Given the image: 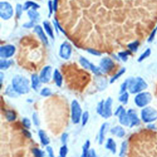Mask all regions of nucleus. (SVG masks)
I'll use <instances>...</instances> for the list:
<instances>
[{
  "instance_id": "obj_13",
  "label": "nucleus",
  "mask_w": 157,
  "mask_h": 157,
  "mask_svg": "<svg viewBox=\"0 0 157 157\" xmlns=\"http://www.w3.org/2000/svg\"><path fill=\"white\" fill-rule=\"evenodd\" d=\"M130 120V128H133L135 126H138L141 124V120L138 117L136 111L134 109H129L127 112Z\"/></svg>"
},
{
  "instance_id": "obj_55",
  "label": "nucleus",
  "mask_w": 157,
  "mask_h": 157,
  "mask_svg": "<svg viewBox=\"0 0 157 157\" xmlns=\"http://www.w3.org/2000/svg\"><path fill=\"white\" fill-rule=\"evenodd\" d=\"M0 76H1V82L2 83V82H3V74L2 73H1V74H0Z\"/></svg>"
},
{
  "instance_id": "obj_30",
  "label": "nucleus",
  "mask_w": 157,
  "mask_h": 157,
  "mask_svg": "<svg viewBox=\"0 0 157 157\" xmlns=\"http://www.w3.org/2000/svg\"><path fill=\"white\" fill-rule=\"evenodd\" d=\"M151 54V50L150 49H146L143 54H142L140 56H139L137 61L139 62H141L147 58V57H149Z\"/></svg>"
},
{
  "instance_id": "obj_31",
  "label": "nucleus",
  "mask_w": 157,
  "mask_h": 157,
  "mask_svg": "<svg viewBox=\"0 0 157 157\" xmlns=\"http://www.w3.org/2000/svg\"><path fill=\"white\" fill-rule=\"evenodd\" d=\"M6 94L10 97H17V95H18V93L15 91L12 86H9L7 87L6 90Z\"/></svg>"
},
{
  "instance_id": "obj_32",
  "label": "nucleus",
  "mask_w": 157,
  "mask_h": 157,
  "mask_svg": "<svg viewBox=\"0 0 157 157\" xmlns=\"http://www.w3.org/2000/svg\"><path fill=\"white\" fill-rule=\"evenodd\" d=\"M139 46V42L138 41H136L133 42L129 43L128 45V47L130 50V51H132L133 52H136L138 49Z\"/></svg>"
},
{
  "instance_id": "obj_38",
  "label": "nucleus",
  "mask_w": 157,
  "mask_h": 157,
  "mask_svg": "<svg viewBox=\"0 0 157 157\" xmlns=\"http://www.w3.org/2000/svg\"><path fill=\"white\" fill-rule=\"evenodd\" d=\"M131 53L129 51H124V52H119V53L118 54V55L119 58H120L122 60L124 61V62H126L128 60V55H129Z\"/></svg>"
},
{
  "instance_id": "obj_53",
  "label": "nucleus",
  "mask_w": 157,
  "mask_h": 157,
  "mask_svg": "<svg viewBox=\"0 0 157 157\" xmlns=\"http://www.w3.org/2000/svg\"><path fill=\"white\" fill-rule=\"evenodd\" d=\"M58 0H54L53 3V7H54V11H57V7H58Z\"/></svg>"
},
{
  "instance_id": "obj_23",
  "label": "nucleus",
  "mask_w": 157,
  "mask_h": 157,
  "mask_svg": "<svg viewBox=\"0 0 157 157\" xmlns=\"http://www.w3.org/2000/svg\"><path fill=\"white\" fill-rule=\"evenodd\" d=\"M90 141L89 140H86L84 145L82 146V151L81 157H87L90 152Z\"/></svg>"
},
{
  "instance_id": "obj_14",
  "label": "nucleus",
  "mask_w": 157,
  "mask_h": 157,
  "mask_svg": "<svg viewBox=\"0 0 157 157\" xmlns=\"http://www.w3.org/2000/svg\"><path fill=\"white\" fill-rule=\"evenodd\" d=\"M118 121L119 123L123 126H130V120L129 116L127 114V112L126 110L124 108L121 110L120 114L118 115Z\"/></svg>"
},
{
  "instance_id": "obj_27",
  "label": "nucleus",
  "mask_w": 157,
  "mask_h": 157,
  "mask_svg": "<svg viewBox=\"0 0 157 157\" xmlns=\"http://www.w3.org/2000/svg\"><path fill=\"white\" fill-rule=\"evenodd\" d=\"M12 63V61L1 60L0 61V69L1 70H5L9 68Z\"/></svg>"
},
{
  "instance_id": "obj_11",
  "label": "nucleus",
  "mask_w": 157,
  "mask_h": 157,
  "mask_svg": "<svg viewBox=\"0 0 157 157\" xmlns=\"http://www.w3.org/2000/svg\"><path fill=\"white\" fill-rule=\"evenodd\" d=\"M113 101L110 97H109L104 102V112L102 115V117L107 119L110 118L112 116V106Z\"/></svg>"
},
{
  "instance_id": "obj_28",
  "label": "nucleus",
  "mask_w": 157,
  "mask_h": 157,
  "mask_svg": "<svg viewBox=\"0 0 157 157\" xmlns=\"http://www.w3.org/2000/svg\"><path fill=\"white\" fill-rule=\"evenodd\" d=\"M79 62L81 63V65L85 68V69H90V67L92 65V63L89 62L88 60H86L85 58L81 57L79 59Z\"/></svg>"
},
{
  "instance_id": "obj_4",
  "label": "nucleus",
  "mask_w": 157,
  "mask_h": 157,
  "mask_svg": "<svg viewBox=\"0 0 157 157\" xmlns=\"http://www.w3.org/2000/svg\"><path fill=\"white\" fill-rule=\"evenodd\" d=\"M141 117L145 124H151L157 120V110L152 107H145L141 112Z\"/></svg>"
},
{
  "instance_id": "obj_5",
  "label": "nucleus",
  "mask_w": 157,
  "mask_h": 157,
  "mask_svg": "<svg viewBox=\"0 0 157 157\" xmlns=\"http://www.w3.org/2000/svg\"><path fill=\"white\" fill-rule=\"evenodd\" d=\"M152 100V94L149 92H141L137 93L134 98V102L139 108H145Z\"/></svg>"
},
{
  "instance_id": "obj_52",
  "label": "nucleus",
  "mask_w": 157,
  "mask_h": 157,
  "mask_svg": "<svg viewBox=\"0 0 157 157\" xmlns=\"http://www.w3.org/2000/svg\"><path fill=\"white\" fill-rule=\"evenodd\" d=\"M124 108L123 106H119L117 108L116 110L115 111V112H114V115H115L116 116H118V115L120 114V112L121 111V110L123 109Z\"/></svg>"
},
{
  "instance_id": "obj_44",
  "label": "nucleus",
  "mask_w": 157,
  "mask_h": 157,
  "mask_svg": "<svg viewBox=\"0 0 157 157\" xmlns=\"http://www.w3.org/2000/svg\"><path fill=\"white\" fill-rule=\"evenodd\" d=\"M46 152L48 154L49 157H55L54 149L50 146H46Z\"/></svg>"
},
{
  "instance_id": "obj_47",
  "label": "nucleus",
  "mask_w": 157,
  "mask_h": 157,
  "mask_svg": "<svg viewBox=\"0 0 157 157\" xmlns=\"http://www.w3.org/2000/svg\"><path fill=\"white\" fill-rule=\"evenodd\" d=\"M54 25H55V26L56 28L58 29V30H59V31H62L63 33H64L65 34H66V33H65V30L63 29V28H62V27H61L60 25L59 24V23H58V22L57 20H54Z\"/></svg>"
},
{
  "instance_id": "obj_9",
  "label": "nucleus",
  "mask_w": 157,
  "mask_h": 157,
  "mask_svg": "<svg viewBox=\"0 0 157 157\" xmlns=\"http://www.w3.org/2000/svg\"><path fill=\"white\" fill-rule=\"evenodd\" d=\"M15 47L13 45H6L0 48V57L3 58L11 57L15 54Z\"/></svg>"
},
{
  "instance_id": "obj_8",
  "label": "nucleus",
  "mask_w": 157,
  "mask_h": 157,
  "mask_svg": "<svg viewBox=\"0 0 157 157\" xmlns=\"http://www.w3.org/2000/svg\"><path fill=\"white\" fill-rule=\"evenodd\" d=\"M28 15L31 19V22L27 23H25L23 25V27L30 28H32L34 26V24L36 23H38V22L39 20V14L36 11V10L34 9H30L28 11Z\"/></svg>"
},
{
  "instance_id": "obj_42",
  "label": "nucleus",
  "mask_w": 157,
  "mask_h": 157,
  "mask_svg": "<svg viewBox=\"0 0 157 157\" xmlns=\"http://www.w3.org/2000/svg\"><path fill=\"white\" fill-rule=\"evenodd\" d=\"M40 94L41 96H42V97H49V96H50L52 94V92L49 88H44L41 91Z\"/></svg>"
},
{
  "instance_id": "obj_49",
  "label": "nucleus",
  "mask_w": 157,
  "mask_h": 157,
  "mask_svg": "<svg viewBox=\"0 0 157 157\" xmlns=\"http://www.w3.org/2000/svg\"><path fill=\"white\" fill-rule=\"evenodd\" d=\"M22 132H23V134L25 135V136L27 137V138H31L32 137V135H31V132H30V131L28 129H23Z\"/></svg>"
},
{
  "instance_id": "obj_19",
  "label": "nucleus",
  "mask_w": 157,
  "mask_h": 157,
  "mask_svg": "<svg viewBox=\"0 0 157 157\" xmlns=\"http://www.w3.org/2000/svg\"><path fill=\"white\" fill-rule=\"evenodd\" d=\"M34 31L37 33L38 36L39 37V38L42 40V41L44 43L46 44H48V43H49L48 39L45 34L42 28L41 27L40 25L36 26L35 28H34Z\"/></svg>"
},
{
  "instance_id": "obj_21",
  "label": "nucleus",
  "mask_w": 157,
  "mask_h": 157,
  "mask_svg": "<svg viewBox=\"0 0 157 157\" xmlns=\"http://www.w3.org/2000/svg\"><path fill=\"white\" fill-rule=\"evenodd\" d=\"M54 79L55 81L56 85L60 87L61 86H62V83H63V77H62V74H61V73H60V71L57 69L54 71Z\"/></svg>"
},
{
  "instance_id": "obj_16",
  "label": "nucleus",
  "mask_w": 157,
  "mask_h": 157,
  "mask_svg": "<svg viewBox=\"0 0 157 157\" xmlns=\"http://www.w3.org/2000/svg\"><path fill=\"white\" fill-rule=\"evenodd\" d=\"M110 132L112 134L114 135L119 138L124 137L126 134L125 129L121 126H116L110 129Z\"/></svg>"
},
{
  "instance_id": "obj_10",
  "label": "nucleus",
  "mask_w": 157,
  "mask_h": 157,
  "mask_svg": "<svg viewBox=\"0 0 157 157\" xmlns=\"http://www.w3.org/2000/svg\"><path fill=\"white\" fill-rule=\"evenodd\" d=\"M114 66V63L113 62L112 60L109 57H105L101 60L100 68L101 69L102 73H108L109 72Z\"/></svg>"
},
{
  "instance_id": "obj_43",
  "label": "nucleus",
  "mask_w": 157,
  "mask_h": 157,
  "mask_svg": "<svg viewBox=\"0 0 157 157\" xmlns=\"http://www.w3.org/2000/svg\"><path fill=\"white\" fill-rule=\"evenodd\" d=\"M128 80H126L121 84V87H120V93L122 94V93L126 92V90L128 89Z\"/></svg>"
},
{
  "instance_id": "obj_22",
  "label": "nucleus",
  "mask_w": 157,
  "mask_h": 157,
  "mask_svg": "<svg viewBox=\"0 0 157 157\" xmlns=\"http://www.w3.org/2000/svg\"><path fill=\"white\" fill-rule=\"evenodd\" d=\"M39 7H40V6L38 4L36 3L31 1H28L24 4V6L23 7V9L24 11H27L30 8H31V9L36 10Z\"/></svg>"
},
{
  "instance_id": "obj_48",
  "label": "nucleus",
  "mask_w": 157,
  "mask_h": 157,
  "mask_svg": "<svg viewBox=\"0 0 157 157\" xmlns=\"http://www.w3.org/2000/svg\"><path fill=\"white\" fill-rule=\"evenodd\" d=\"M156 33V28H155L152 31V32L151 33V34H150L149 38V39H148V42H151L153 40V39H154V38L155 36Z\"/></svg>"
},
{
  "instance_id": "obj_50",
  "label": "nucleus",
  "mask_w": 157,
  "mask_h": 157,
  "mask_svg": "<svg viewBox=\"0 0 157 157\" xmlns=\"http://www.w3.org/2000/svg\"><path fill=\"white\" fill-rule=\"evenodd\" d=\"M48 5H49V17H50L51 15H52V12H53V11H54L53 3H52L51 1H49V3H48Z\"/></svg>"
},
{
  "instance_id": "obj_24",
  "label": "nucleus",
  "mask_w": 157,
  "mask_h": 157,
  "mask_svg": "<svg viewBox=\"0 0 157 157\" xmlns=\"http://www.w3.org/2000/svg\"><path fill=\"white\" fill-rule=\"evenodd\" d=\"M43 25H44V27L46 31L48 34V35L52 39H54V34L53 29H52L50 24L47 21H44L43 22Z\"/></svg>"
},
{
  "instance_id": "obj_25",
  "label": "nucleus",
  "mask_w": 157,
  "mask_h": 157,
  "mask_svg": "<svg viewBox=\"0 0 157 157\" xmlns=\"http://www.w3.org/2000/svg\"><path fill=\"white\" fill-rule=\"evenodd\" d=\"M5 117L7 121H14L17 118L16 113L12 110H8L5 113Z\"/></svg>"
},
{
  "instance_id": "obj_35",
  "label": "nucleus",
  "mask_w": 157,
  "mask_h": 157,
  "mask_svg": "<svg viewBox=\"0 0 157 157\" xmlns=\"http://www.w3.org/2000/svg\"><path fill=\"white\" fill-rule=\"evenodd\" d=\"M68 152V149L66 144L63 145L60 147L59 150V157H66Z\"/></svg>"
},
{
  "instance_id": "obj_15",
  "label": "nucleus",
  "mask_w": 157,
  "mask_h": 157,
  "mask_svg": "<svg viewBox=\"0 0 157 157\" xmlns=\"http://www.w3.org/2000/svg\"><path fill=\"white\" fill-rule=\"evenodd\" d=\"M109 124L108 123H104L100 129L99 132V134H98V142L100 144H103L104 139H105V136L106 134L107 131L108 130L109 128Z\"/></svg>"
},
{
  "instance_id": "obj_1",
  "label": "nucleus",
  "mask_w": 157,
  "mask_h": 157,
  "mask_svg": "<svg viewBox=\"0 0 157 157\" xmlns=\"http://www.w3.org/2000/svg\"><path fill=\"white\" fill-rule=\"evenodd\" d=\"M12 85L15 91L18 94H27L30 90L28 79L22 76H15L12 78Z\"/></svg>"
},
{
  "instance_id": "obj_37",
  "label": "nucleus",
  "mask_w": 157,
  "mask_h": 157,
  "mask_svg": "<svg viewBox=\"0 0 157 157\" xmlns=\"http://www.w3.org/2000/svg\"><path fill=\"white\" fill-rule=\"evenodd\" d=\"M32 152L34 157H44V152L38 148H34Z\"/></svg>"
},
{
  "instance_id": "obj_20",
  "label": "nucleus",
  "mask_w": 157,
  "mask_h": 157,
  "mask_svg": "<svg viewBox=\"0 0 157 157\" xmlns=\"http://www.w3.org/2000/svg\"><path fill=\"white\" fill-rule=\"evenodd\" d=\"M40 78L36 74H33L31 76V87L33 90L37 91L40 87Z\"/></svg>"
},
{
  "instance_id": "obj_36",
  "label": "nucleus",
  "mask_w": 157,
  "mask_h": 157,
  "mask_svg": "<svg viewBox=\"0 0 157 157\" xmlns=\"http://www.w3.org/2000/svg\"><path fill=\"white\" fill-rule=\"evenodd\" d=\"M104 102H105V101H104V100L101 101L98 104V106H97V114H99L101 116H102V115L103 114V112H104Z\"/></svg>"
},
{
  "instance_id": "obj_51",
  "label": "nucleus",
  "mask_w": 157,
  "mask_h": 157,
  "mask_svg": "<svg viewBox=\"0 0 157 157\" xmlns=\"http://www.w3.org/2000/svg\"><path fill=\"white\" fill-rule=\"evenodd\" d=\"M87 157H97V153H96L95 150L93 149H91Z\"/></svg>"
},
{
  "instance_id": "obj_40",
  "label": "nucleus",
  "mask_w": 157,
  "mask_h": 157,
  "mask_svg": "<svg viewBox=\"0 0 157 157\" xmlns=\"http://www.w3.org/2000/svg\"><path fill=\"white\" fill-rule=\"evenodd\" d=\"M32 120L34 125L38 126L40 124V120L38 117V115L36 112H34L32 115Z\"/></svg>"
},
{
  "instance_id": "obj_34",
  "label": "nucleus",
  "mask_w": 157,
  "mask_h": 157,
  "mask_svg": "<svg viewBox=\"0 0 157 157\" xmlns=\"http://www.w3.org/2000/svg\"><path fill=\"white\" fill-rule=\"evenodd\" d=\"M125 71H126L125 68H122V69H121L114 76L112 77V78H111L110 81V84L114 83L116 80H117L118 78H120L122 75H123L125 73Z\"/></svg>"
},
{
  "instance_id": "obj_3",
  "label": "nucleus",
  "mask_w": 157,
  "mask_h": 157,
  "mask_svg": "<svg viewBox=\"0 0 157 157\" xmlns=\"http://www.w3.org/2000/svg\"><path fill=\"white\" fill-rule=\"evenodd\" d=\"M83 114L79 102L74 100L72 101L71 105V118L73 124H78L81 121Z\"/></svg>"
},
{
  "instance_id": "obj_26",
  "label": "nucleus",
  "mask_w": 157,
  "mask_h": 157,
  "mask_svg": "<svg viewBox=\"0 0 157 157\" xmlns=\"http://www.w3.org/2000/svg\"><path fill=\"white\" fill-rule=\"evenodd\" d=\"M128 150V142L126 141H124V142H122L120 149V152H119V156L120 157H125L126 155Z\"/></svg>"
},
{
  "instance_id": "obj_54",
  "label": "nucleus",
  "mask_w": 157,
  "mask_h": 157,
  "mask_svg": "<svg viewBox=\"0 0 157 157\" xmlns=\"http://www.w3.org/2000/svg\"><path fill=\"white\" fill-rule=\"evenodd\" d=\"M148 128L149 129H157V126L155 125V124H150L149 125L147 126Z\"/></svg>"
},
{
  "instance_id": "obj_33",
  "label": "nucleus",
  "mask_w": 157,
  "mask_h": 157,
  "mask_svg": "<svg viewBox=\"0 0 157 157\" xmlns=\"http://www.w3.org/2000/svg\"><path fill=\"white\" fill-rule=\"evenodd\" d=\"M128 99H129V93L126 92L124 93L121 94L118 98V100L123 104H126L128 102Z\"/></svg>"
},
{
  "instance_id": "obj_29",
  "label": "nucleus",
  "mask_w": 157,
  "mask_h": 157,
  "mask_svg": "<svg viewBox=\"0 0 157 157\" xmlns=\"http://www.w3.org/2000/svg\"><path fill=\"white\" fill-rule=\"evenodd\" d=\"M89 112L88 111H84L83 112V114L82 115V117H81V124L82 126H85L86 125L87 122H88L89 120Z\"/></svg>"
},
{
  "instance_id": "obj_45",
  "label": "nucleus",
  "mask_w": 157,
  "mask_h": 157,
  "mask_svg": "<svg viewBox=\"0 0 157 157\" xmlns=\"http://www.w3.org/2000/svg\"><path fill=\"white\" fill-rule=\"evenodd\" d=\"M68 134L66 133H64L62 134V136H61V141H62L63 145L64 144H66V142H67V141L68 139Z\"/></svg>"
},
{
  "instance_id": "obj_39",
  "label": "nucleus",
  "mask_w": 157,
  "mask_h": 157,
  "mask_svg": "<svg viewBox=\"0 0 157 157\" xmlns=\"http://www.w3.org/2000/svg\"><path fill=\"white\" fill-rule=\"evenodd\" d=\"M22 125L23 126L25 127V129H30L31 126V120L28 118L27 117H25L22 119Z\"/></svg>"
},
{
  "instance_id": "obj_41",
  "label": "nucleus",
  "mask_w": 157,
  "mask_h": 157,
  "mask_svg": "<svg viewBox=\"0 0 157 157\" xmlns=\"http://www.w3.org/2000/svg\"><path fill=\"white\" fill-rule=\"evenodd\" d=\"M23 7L21 4H18L16 6V15L17 19H20V17L22 14V11H23Z\"/></svg>"
},
{
  "instance_id": "obj_6",
  "label": "nucleus",
  "mask_w": 157,
  "mask_h": 157,
  "mask_svg": "<svg viewBox=\"0 0 157 157\" xmlns=\"http://www.w3.org/2000/svg\"><path fill=\"white\" fill-rule=\"evenodd\" d=\"M14 11L12 6L7 2L0 3V16L4 20H9L12 17Z\"/></svg>"
},
{
  "instance_id": "obj_17",
  "label": "nucleus",
  "mask_w": 157,
  "mask_h": 157,
  "mask_svg": "<svg viewBox=\"0 0 157 157\" xmlns=\"http://www.w3.org/2000/svg\"><path fill=\"white\" fill-rule=\"evenodd\" d=\"M106 149L110 151L113 154L117 152V144L116 141L112 138H108L105 145Z\"/></svg>"
},
{
  "instance_id": "obj_2",
  "label": "nucleus",
  "mask_w": 157,
  "mask_h": 157,
  "mask_svg": "<svg viewBox=\"0 0 157 157\" xmlns=\"http://www.w3.org/2000/svg\"><path fill=\"white\" fill-rule=\"evenodd\" d=\"M129 92L132 94H136L142 92L146 89L148 85L142 77H132L128 79Z\"/></svg>"
},
{
  "instance_id": "obj_18",
  "label": "nucleus",
  "mask_w": 157,
  "mask_h": 157,
  "mask_svg": "<svg viewBox=\"0 0 157 157\" xmlns=\"http://www.w3.org/2000/svg\"><path fill=\"white\" fill-rule=\"evenodd\" d=\"M38 136L40 139L41 143L44 146H48L50 143V139L46 133L42 129L38 131Z\"/></svg>"
},
{
  "instance_id": "obj_46",
  "label": "nucleus",
  "mask_w": 157,
  "mask_h": 157,
  "mask_svg": "<svg viewBox=\"0 0 157 157\" xmlns=\"http://www.w3.org/2000/svg\"><path fill=\"white\" fill-rule=\"evenodd\" d=\"M87 51H88V52H89L90 54L93 55H95V56H100L101 55V54L100 53V52L94 49H87Z\"/></svg>"
},
{
  "instance_id": "obj_7",
  "label": "nucleus",
  "mask_w": 157,
  "mask_h": 157,
  "mask_svg": "<svg viewBox=\"0 0 157 157\" xmlns=\"http://www.w3.org/2000/svg\"><path fill=\"white\" fill-rule=\"evenodd\" d=\"M72 53V47L70 44L67 41L62 43L60 46V56L65 60H68L71 57Z\"/></svg>"
},
{
  "instance_id": "obj_12",
  "label": "nucleus",
  "mask_w": 157,
  "mask_h": 157,
  "mask_svg": "<svg viewBox=\"0 0 157 157\" xmlns=\"http://www.w3.org/2000/svg\"><path fill=\"white\" fill-rule=\"evenodd\" d=\"M52 74V68L50 66H45L42 69L39 78L41 82L42 83H48L51 78Z\"/></svg>"
}]
</instances>
